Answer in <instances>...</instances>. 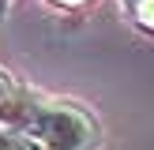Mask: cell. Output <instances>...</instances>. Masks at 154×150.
<instances>
[{
    "instance_id": "4",
    "label": "cell",
    "mask_w": 154,
    "mask_h": 150,
    "mask_svg": "<svg viewBox=\"0 0 154 150\" xmlns=\"http://www.w3.org/2000/svg\"><path fill=\"white\" fill-rule=\"evenodd\" d=\"M15 90H19V82H15V79H11V75H8V71H4V68H0V105H4V101H8V98H11V94H15Z\"/></svg>"
},
{
    "instance_id": "5",
    "label": "cell",
    "mask_w": 154,
    "mask_h": 150,
    "mask_svg": "<svg viewBox=\"0 0 154 150\" xmlns=\"http://www.w3.org/2000/svg\"><path fill=\"white\" fill-rule=\"evenodd\" d=\"M49 4H57V8H83V4H90V0H49Z\"/></svg>"
},
{
    "instance_id": "3",
    "label": "cell",
    "mask_w": 154,
    "mask_h": 150,
    "mask_svg": "<svg viewBox=\"0 0 154 150\" xmlns=\"http://www.w3.org/2000/svg\"><path fill=\"white\" fill-rule=\"evenodd\" d=\"M0 150H42L30 135H23V131H15V128H8V124H0Z\"/></svg>"
},
{
    "instance_id": "2",
    "label": "cell",
    "mask_w": 154,
    "mask_h": 150,
    "mask_svg": "<svg viewBox=\"0 0 154 150\" xmlns=\"http://www.w3.org/2000/svg\"><path fill=\"white\" fill-rule=\"evenodd\" d=\"M120 8H124V15H128L139 30L154 34V0H120Z\"/></svg>"
},
{
    "instance_id": "6",
    "label": "cell",
    "mask_w": 154,
    "mask_h": 150,
    "mask_svg": "<svg viewBox=\"0 0 154 150\" xmlns=\"http://www.w3.org/2000/svg\"><path fill=\"white\" fill-rule=\"evenodd\" d=\"M8 8H11V0H0V22L8 19Z\"/></svg>"
},
{
    "instance_id": "1",
    "label": "cell",
    "mask_w": 154,
    "mask_h": 150,
    "mask_svg": "<svg viewBox=\"0 0 154 150\" xmlns=\"http://www.w3.org/2000/svg\"><path fill=\"white\" fill-rule=\"evenodd\" d=\"M0 124L30 135L42 150H98L102 142V124L87 105L45 98L26 86H19L0 105Z\"/></svg>"
}]
</instances>
